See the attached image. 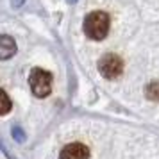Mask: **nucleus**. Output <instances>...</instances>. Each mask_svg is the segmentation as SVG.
Returning <instances> with one entry per match:
<instances>
[{
	"label": "nucleus",
	"mask_w": 159,
	"mask_h": 159,
	"mask_svg": "<svg viewBox=\"0 0 159 159\" xmlns=\"http://www.w3.org/2000/svg\"><path fill=\"white\" fill-rule=\"evenodd\" d=\"M109 32V16L104 11H95L89 13L84 20V34L89 39L100 41L107 36Z\"/></svg>",
	"instance_id": "nucleus-1"
},
{
	"label": "nucleus",
	"mask_w": 159,
	"mask_h": 159,
	"mask_svg": "<svg viewBox=\"0 0 159 159\" xmlns=\"http://www.w3.org/2000/svg\"><path fill=\"white\" fill-rule=\"evenodd\" d=\"M29 86L30 91L34 93V97L45 98L52 91V75L48 72L41 70V68H34L29 75Z\"/></svg>",
	"instance_id": "nucleus-2"
},
{
	"label": "nucleus",
	"mask_w": 159,
	"mask_h": 159,
	"mask_svg": "<svg viewBox=\"0 0 159 159\" xmlns=\"http://www.w3.org/2000/svg\"><path fill=\"white\" fill-rule=\"evenodd\" d=\"M98 72L106 77V79H116L120 77L123 72V63L116 54H106L104 57L98 61Z\"/></svg>",
	"instance_id": "nucleus-3"
},
{
	"label": "nucleus",
	"mask_w": 159,
	"mask_h": 159,
	"mask_svg": "<svg viewBox=\"0 0 159 159\" xmlns=\"http://www.w3.org/2000/svg\"><path fill=\"white\" fill-rule=\"evenodd\" d=\"M59 159H89V150L82 143H70L61 150Z\"/></svg>",
	"instance_id": "nucleus-4"
},
{
	"label": "nucleus",
	"mask_w": 159,
	"mask_h": 159,
	"mask_svg": "<svg viewBox=\"0 0 159 159\" xmlns=\"http://www.w3.org/2000/svg\"><path fill=\"white\" fill-rule=\"evenodd\" d=\"M16 54V43L11 36H0V61L13 57Z\"/></svg>",
	"instance_id": "nucleus-5"
},
{
	"label": "nucleus",
	"mask_w": 159,
	"mask_h": 159,
	"mask_svg": "<svg viewBox=\"0 0 159 159\" xmlns=\"http://www.w3.org/2000/svg\"><path fill=\"white\" fill-rule=\"evenodd\" d=\"M11 111V98L7 97V93L4 89H0V116L7 115Z\"/></svg>",
	"instance_id": "nucleus-6"
},
{
	"label": "nucleus",
	"mask_w": 159,
	"mask_h": 159,
	"mask_svg": "<svg viewBox=\"0 0 159 159\" xmlns=\"http://www.w3.org/2000/svg\"><path fill=\"white\" fill-rule=\"evenodd\" d=\"M13 136H18V141H23V132H22V129H20V127H13Z\"/></svg>",
	"instance_id": "nucleus-7"
},
{
	"label": "nucleus",
	"mask_w": 159,
	"mask_h": 159,
	"mask_svg": "<svg viewBox=\"0 0 159 159\" xmlns=\"http://www.w3.org/2000/svg\"><path fill=\"white\" fill-rule=\"evenodd\" d=\"M23 2H25V0H11V6H13V7H20Z\"/></svg>",
	"instance_id": "nucleus-8"
},
{
	"label": "nucleus",
	"mask_w": 159,
	"mask_h": 159,
	"mask_svg": "<svg viewBox=\"0 0 159 159\" xmlns=\"http://www.w3.org/2000/svg\"><path fill=\"white\" fill-rule=\"evenodd\" d=\"M68 2H70V4H72V2H75V0H68Z\"/></svg>",
	"instance_id": "nucleus-9"
}]
</instances>
